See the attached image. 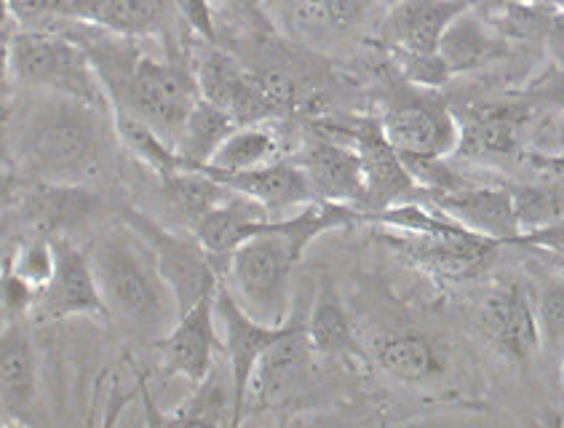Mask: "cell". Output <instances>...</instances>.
<instances>
[{
	"mask_svg": "<svg viewBox=\"0 0 564 428\" xmlns=\"http://www.w3.org/2000/svg\"><path fill=\"white\" fill-rule=\"evenodd\" d=\"M24 118L17 137L19 169L33 182L91 185L108 172L118 140L112 110L56 97Z\"/></svg>",
	"mask_w": 564,
	"mask_h": 428,
	"instance_id": "obj_1",
	"label": "cell"
},
{
	"mask_svg": "<svg viewBox=\"0 0 564 428\" xmlns=\"http://www.w3.org/2000/svg\"><path fill=\"white\" fill-rule=\"evenodd\" d=\"M108 317L123 321L137 335L161 340L177 321V300L161 276L153 252L134 231H112L91 249Z\"/></svg>",
	"mask_w": 564,
	"mask_h": 428,
	"instance_id": "obj_2",
	"label": "cell"
},
{
	"mask_svg": "<svg viewBox=\"0 0 564 428\" xmlns=\"http://www.w3.org/2000/svg\"><path fill=\"white\" fill-rule=\"evenodd\" d=\"M9 75L24 89L56 94V97L78 99L99 110H112L89 49L78 38L37 28L19 30L11 38Z\"/></svg>",
	"mask_w": 564,
	"mask_h": 428,
	"instance_id": "obj_3",
	"label": "cell"
},
{
	"mask_svg": "<svg viewBox=\"0 0 564 428\" xmlns=\"http://www.w3.org/2000/svg\"><path fill=\"white\" fill-rule=\"evenodd\" d=\"M268 220L260 233L247 238L228 257L225 285L249 317L279 327L290 321L294 268L303 260L305 249H300L284 233L268 228Z\"/></svg>",
	"mask_w": 564,
	"mask_h": 428,
	"instance_id": "obj_4",
	"label": "cell"
},
{
	"mask_svg": "<svg viewBox=\"0 0 564 428\" xmlns=\"http://www.w3.org/2000/svg\"><path fill=\"white\" fill-rule=\"evenodd\" d=\"M123 223L153 252L161 276L172 287L180 313L217 292L219 281H223V268L200 247L196 233L191 231V236H185V233L169 231L150 220L145 212L131 210V206L123 210Z\"/></svg>",
	"mask_w": 564,
	"mask_h": 428,
	"instance_id": "obj_5",
	"label": "cell"
},
{
	"mask_svg": "<svg viewBox=\"0 0 564 428\" xmlns=\"http://www.w3.org/2000/svg\"><path fill=\"white\" fill-rule=\"evenodd\" d=\"M386 242L406 263L444 281L479 279L492 266L503 244L468 228L453 233L386 231Z\"/></svg>",
	"mask_w": 564,
	"mask_h": 428,
	"instance_id": "obj_6",
	"label": "cell"
},
{
	"mask_svg": "<svg viewBox=\"0 0 564 428\" xmlns=\"http://www.w3.org/2000/svg\"><path fill=\"white\" fill-rule=\"evenodd\" d=\"M382 135L401 156H434L447 159L457 150L460 126L444 99L429 94H401L391 99L378 118Z\"/></svg>",
	"mask_w": 564,
	"mask_h": 428,
	"instance_id": "obj_7",
	"label": "cell"
},
{
	"mask_svg": "<svg viewBox=\"0 0 564 428\" xmlns=\"http://www.w3.org/2000/svg\"><path fill=\"white\" fill-rule=\"evenodd\" d=\"M215 313L223 324V351L228 354V375L230 388H234V426L247 418V399H249V383H252L254 367L260 356L290 330L292 319L286 324H262L243 311L236 295L219 281L215 292Z\"/></svg>",
	"mask_w": 564,
	"mask_h": 428,
	"instance_id": "obj_8",
	"label": "cell"
},
{
	"mask_svg": "<svg viewBox=\"0 0 564 428\" xmlns=\"http://www.w3.org/2000/svg\"><path fill=\"white\" fill-rule=\"evenodd\" d=\"M54 276L37 292L35 313L43 321H59L73 317H108L91 257L84 255L67 236H54Z\"/></svg>",
	"mask_w": 564,
	"mask_h": 428,
	"instance_id": "obj_9",
	"label": "cell"
},
{
	"mask_svg": "<svg viewBox=\"0 0 564 428\" xmlns=\"http://www.w3.org/2000/svg\"><path fill=\"white\" fill-rule=\"evenodd\" d=\"M313 351L305 321H294L265 354L257 362L252 383H249V405H257L260 410H271L292 402L303 392L313 377Z\"/></svg>",
	"mask_w": 564,
	"mask_h": 428,
	"instance_id": "obj_10",
	"label": "cell"
},
{
	"mask_svg": "<svg viewBox=\"0 0 564 428\" xmlns=\"http://www.w3.org/2000/svg\"><path fill=\"white\" fill-rule=\"evenodd\" d=\"M479 330L487 343L509 362H528L541 349L535 303L517 281L495 287L479 306Z\"/></svg>",
	"mask_w": 564,
	"mask_h": 428,
	"instance_id": "obj_11",
	"label": "cell"
},
{
	"mask_svg": "<svg viewBox=\"0 0 564 428\" xmlns=\"http://www.w3.org/2000/svg\"><path fill=\"white\" fill-rule=\"evenodd\" d=\"M223 349L217 335L215 295L198 300L180 313L172 330L159 340L161 364L169 375L185 377L191 386L204 381L217 367V351Z\"/></svg>",
	"mask_w": 564,
	"mask_h": 428,
	"instance_id": "obj_12",
	"label": "cell"
},
{
	"mask_svg": "<svg viewBox=\"0 0 564 428\" xmlns=\"http://www.w3.org/2000/svg\"><path fill=\"white\" fill-rule=\"evenodd\" d=\"M354 148L361 161V178H365V212L386 210L401 201H417L420 185L406 169L399 150L382 135L380 121H361L350 129Z\"/></svg>",
	"mask_w": 564,
	"mask_h": 428,
	"instance_id": "obj_13",
	"label": "cell"
},
{
	"mask_svg": "<svg viewBox=\"0 0 564 428\" xmlns=\"http://www.w3.org/2000/svg\"><path fill=\"white\" fill-rule=\"evenodd\" d=\"M420 201L436 206L463 228L481 233V236L495 238L506 247L519 236L517 212H513V196L506 188L474 185L463 180L460 185L447 188V191H420Z\"/></svg>",
	"mask_w": 564,
	"mask_h": 428,
	"instance_id": "obj_14",
	"label": "cell"
},
{
	"mask_svg": "<svg viewBox=\"0 0 564 428\" xmlns=\"http://www.w3.org/2000/svg\"><path fill=\"white\" fill-rule=\"evenodd\" d=\"M457 116L460 140L457 156L466 159H511L519 153V137L528 126L532 107L513 97L511 103H474Z\"/></svg>",
	"mask_w": 564,
	"mask_h": 428,
	"instance_id": "obj_15",
	"label": "cell"
},
{
	"mask_svg": "<svg viewBox=\"0 0 564 428\" xmlns=\"http://www.w3.org/2000/svg\"><path fill=\"white\" fill-rule=\"evenodd\" d=\"M196 84L200 97L228 110L236 124H262L271 118L254 71H247L241 62L219 52L212 43L196 65Z\"/></svg>",
	"mask_w": 564,
	"mask_h": 428,
	"instance_id": "obj_16",
	"label": "cell"
},
{
	"mask_svg": "<svg viewBox=\"0 0 564 428\" xmlns=\"http://www.w3.org/2000/svg\"><path fill=\"white\" fill-rule=\"evenodd\" d=\"M196 169L209 174L212 180H217L228 191L238 193V196H247L257 201L260 206H265L271 217L290 214V210H297V206L308 204V201H318L313 196L303 169L294 161L279 159L254 169H243V172H215L209 167Z\"/></svg>",
	"mask_w": 564,
	"mask_h": 428,
	"instance_id": "obj_17",
	"label": "cell"
},
{
	"mask_svg": "<svg viewBox=\"0 0 564 428\" xmlns=\"http://www.w3.org/2000/svg\"><path fill=\"white\" fill-rule=\"evenodd\" d=\"M308 180L313 196L318 201H335V204L365 206V178H361V161L354 145H337L324 137H316L300 150L294 159Z\"/></svg>",
	"mask_w": 564,
	"mask_h": 428,
	"instance_id": "obj_18",
	"label": "cell"
},
{
	"mask_svg": "<svg viewBox=\"0 0 564 428\" xmlns=\"http://www.w3.org/2000/svg\"><path fill=\"white\" fill-rule=\"evenodd\" d=\"M169 6L172 0H56V14L134 41L164 33Z\"/></svg>",
	"mask_w": 564,
	"mask_h": 428,
	"instance_id": "obj_19",
	"label": "cell"
},
{
	"mask_svg": "<svg viewBox=\"0 0 564 428\" xmlns=\"http://www.w3.org/2000/svg\"><path fill=\"white\" fill-rule=\"evenodd\" d=\"M468 6H474L471 0H401L388 14L382 35L399 54H431Z\"/></svg>",
	"mask_w": 564,
	"mask_h": 428,
	"instance_id": "obj_20",
	"label": "cell"
},
{
	"mask_svg": "<svg viewBox=\"0 0 564 428\" xmlns=\"http://www.w3.org/2000/svg\"><path fill=\"white\" fill-rule=\"evenodd\" d=\"M367 351L382 373L410 386L429 383L444 373L442 351L423 332L380 330L369 338Z\"/></svg>",
	"mask_w": 564,
	"mask_h": 428,
	"instance_id": "obj_21",
	"label": "cell"
},
{
	"mask_svg": "<svg viewBox=\"0 0 564 428\" xmlns=\"http://www.w3.org/2000/svg\"><path fill=\"white\" fill-rule=\"evenodd\" d=\"M37 407V364L28 330L11 321L0 332V410L14 420H33Z\"/></svg>",
	"mask_w": 564,
	"mask_h": 428,
	"instance_id": "obj_22",
	"label": "cell"
},
{
	"mask_svg": "<svg viewBox=\"0 0 564 428\" xmlns=\"http://www.w3.org/2000/svg\"><path fill=\"white\" fill-rule=\"evenodd\" d=\"M268 217H271V214H268L265 206L228 191V196L219 201L217 206H212L191 231L196 233L200 247L209 252V255L215 257L217 266L225 270L234 249L241 247V244L247 242V238H252L254 233H260Z\"/></svg>",
	"mask_w": 564,
	"mask_h": 428,
	"instance_id": "obj_23",
	"label": "cell"
},
{
	"mask_svg": "<svg viewBox=\"0 0 564 428\" xmlns=\"http://www.w3.org/2000/svg\"><path fill=\"white\" fill-rule=\"evenodd\" d=\"M94 210H97V199L89 185L35 182L33 191L24 196V220L33 228V236H67V231L91 217Z\"/></svg>",
	"mask_w": 564,
	"mask_h": 428,
	"instance_id": "obj_24",
	"label": "cell"
},
{
	"mask_svg": "<svg viewBox=\"0 0 564 428\" xmlns=\"http://www.w3.org/2000/svg\"><path fill=\"white\" fill-rule=\"evenodd\" d=\"M436 52L455 78V75L481 71V67L503 60L506 41L503 35L495 33L492 28L481 24V19L474 14V6H468V9L463 11V14H457L453 19V24L444 30Z\"/></svg>",
	"mask_w": 564,
	"mask_h": 428,
	"instance_id": "obj_25",
	"label": "cell"
},
{
	"mask_svg": "<svg viewBox=\"0 0 564 428\" xmlns=\"http://www.w3.org/2000/svg\"><path fill=\"white\" fill-rule=\"evenodd\" d=\"M236 118L228 110L209 103V99L198 97L193 110L187 113L183 131H180L174 150L183 159V169H196L209 163L215 150L223 145L225 137L236 129Z\"/></svg>",
	"mask_w": 564,
	"mask_h": 428,
	"instance_id": "obj_26",
	"label": "cell"
},
{
	"mask_svg": "<svg viewBox=\"0 0 564 428\" xmlns=\"http://www.w3.org/2000/svg\"><path fill=\"white\" fill-rule=\"evenodd\" d=\"M305 330H308L316 356H350L356 351L354 324H350L346 306L340 303V295L329 279H324L318 287Z\"/></svg>",
	"mask_w": 564,
	"mask_h": 428,
	"instance_id": "obj_27",
	"label": "cell"
},
{
	"mask_svg": "<svg viewBox=\"0 0 564 428\" xmlns=\"http://www.w3.org/2000/svg\"><path fill=\"white\" fill-rule=\"evenodd\" d=\"M271 161H279V140L273 131L262 124H238L204 167L215 172H243Z\"/></svg>",
	"mask_w": 564,
	"mask_h": 428,
	"instance_id": "obj_28",
	"label": "cell"
},
{
	"mask_svg": "<svg viewBox=\"0 0 564 428\" xmlns=\"http://www.w3.org/2000/svg\"><path fill=\"white\" fill-rule=\"evenodd\" d=\"M112 124H116L118 142L129 150L134 159H140L145 167L153 169L159 178H169V174L183 169V159L174 150V145L164 140L153 126L142 121V118L131 116V113L112 110Z\"/></svg>",
	"mask_w": 564,
	"mask_h": 428,
	"instance_id": "obj_29",
	"label": "cell"
},
{
	"mask_svg": "<svg viewBox=\"0 0 564 428\" xmlns=\"http://www.w3.org/2000/svg\"><path fill=\"white\" fill-rule=\"evenodd\" d=\"M164 420L183 426H234V388L223 386L217 367L193 386L183 405Z\"/></svg>",
	"mask_w": 564,
	"mask_h": 428,
	"instance_id": "obj_30",
	"label": "cell"
},
{
	"mask_svg": "<svg viewBox=\"0 0 564 428\" xmlns=\"http://www.w3.org/2000/svg\"><path fill=\"white\" fill-rule=\"evenodd\" d=\"M161 180H164L166 196L172 199L174 210L183 214L191 228L212 206H217L219 201L228 196V188L219 185L217 180H212L200 169H180V172Z\"/></svg>",
	"mask_w": 564,
	"mask_h": 428,
	"instance_id": "obj_31",
	"label": "cell"
},
{
	"mask_svg": "<svg viewBox=\"0 0 564 428\" xmlns=\"http://www.w3.org/2000/svg\"><path fill=\"white\" fill-rule=\"evenodd\" d=\"M513 212H517L519 231L528 233L564 217V178L541 185L513 188Z\"/></svg>",
	"mask_w": 564,
	"mask_h": 428,
	"instance_id": "obj_32",
	"label": "cell"
},
{
	"mask_svg": "<svg viewBox=\"0 0 564 428\" xmlns=\"http://www.w3.org/2000/svg\"><path fill=\"white\" fill-rule=\"evenodd\" d=\"M538 330H541V345L554 359L564 354V279L549 281L538 292L535 300Z\"/></svg>",
	"mask_w": 564,
	"mask_h": 428,
	"instance_id": "obj_33",
	"label": "cell"
},
{
	"mask_svg": "<svg viewBox=\"0 0 564 428\" xmlns=\"http://www.w3.org/2000/svg\"><path fill=\"white\" fill-rule=\"evenodd\" d=\"M54 244L46 236H30L22 247L17 249L14 260H11V274L19 276L24 285H30L35 292H41L43 287L52 281L54 276Z\"/></svg>",
	"mask_w": 564,
	"mask_h": 428,
	"instance_id": "obj_34",
	"label": "cell"
},
{
	"mask_svg": "<svg viewBox=\"0 0 564 428\" xmlns=\"http://www.w3.org/2000/svg\"><path fill=\"white\" fill-rule=\"evenodd\" d=\"M517 99H522L524 105H530L532 110H560L564 113V65H549L543 67L535 78H530L524 84V89L513 94Z\"/></svg>",
	"mask_w": 564,
	"mask_h": 428,
	"instance_id": "obj_35",
	"label": "cell"
},
{
	"mask_svg": "<svg viewBox=\"0 0 564 428\" xmlns=\"http://www.w3.org/2000/svg\"><path fill=\"white\" fill-rule=\"evenodd\" d=\"M369 0H300V11L308 22L327 24V28H350L365 14Z\"/></svg>",
	"mask_w": 564,
	"mask_h": 428,
	"instance_id": "obj_36",
	"label": "cell"
},
{
	"mask_svg": "<svg viewBox=\"0 0 564 428\" xmlns=\"http://www.w3.org/2000/svg\"><path fill=\"white\" fill-rule=\"evenodd\" d=\"M401 56V71H404V78L410 81L412 86H420V89H438V86L447 84L453 78V73L447 71L444 60L438 52L431 54H399Z\"/></svg>",
	"mask_w": 564,
	"mask_h": 428,
	"instance_id": "obj_37",
	"label": "cell"
},
{
	"mask_svg": "<svg viewBox=\"0 0 564 428\" xmlns=\"http://www.w3.org/2000/svg\"><path fill=\"white\" fill-rule=\"evenodd\" d=\"M172 6L180 11V17L191 24V30L198 38H204L206 43L217 41L215 11H212L209 0H172Z\"/></svg>",
	"mask_w": 564,
	"mask_h": 428,
	"instance_id": "obj_38",
	"label": "cell"
},
{
	"mask_svg": "<svg viewBox=\"0 0 564 428\" xmlns=\"http://www.w3.org/2000/svg\"><path fill=\"white\" fill-rule=\"evenodd\" d=\"M513 247H530V249L549 252V255L564 257V217L551 225H543V228L519 233V236L513 238Z\"/></svg>",
	"mask_w": 564,
	"mask_h": 428,
	"instance_id": "obj_39",
	"label": "cell"
},
{
	"mask_svg": "<svg viewBox=\"0 0 564 428\" xmlns=\"http://www.w3.org/2000/svg\"><path fill=\"white\" fill-rule=\"evenodd\" d=\"M6 9H9L14 22L24 24V28H33L41 19L56 14V0H6Z\"/></svg>",
	"mask_w": 564,
	"mask_h": 428,
	"instance_id": "obj_40",
	"label": "cell"
},
{
	"mask_svg": "<svg viewBox=\"0 0 564 428\" xmlns=\"http://www.w3.org/2000/svg\"><path fill=\"white\" fill-rule=\"evenodd\" d=\"M524 161L551 178H564V153H524Z\"/></svg>",
	"mask_w": 564,
	"mask_h": 428,
	"instance_id": "obj_41",
	"label": "cell"
},
{
	"mask_svg": "<svg viewBox=\"0 0 564 428\" xmlns=\"http://www.w3.org/2000/svg\"><path fill=\"white\" fill-rule=\"evenodd\" d=\"M554 9H556V11H560V14L564 17V0H556V3H554Z\"/></svg>",
	"mask_w": 564,
	"mask_h": 428,
	"instance_id": "obj_42",
	"label": "cell"
},
{
	"mask_svg": "<svg viewBox=\"0 0 564 428\" xmlns=\"http://www.w3.org/2000/svg\"><path fill=\"white\" fill-rule=\"evenodd\" d=\"M535 3H543V6H551V9H554V3H556V0H535Z\"/></svg>",
	"mask_w": 564,
	"mask_h": 428,
	"instance_id": "obj_43",
	"label": "cell"
},
{
	"mask_svg": "<svg viewBox=\"0 0 564 428\" xmlns=\"http://www.w3.org/2000/svg\"><path fill=\"white\" fill-rule=\"evenodd\" d=\"M560 377H562V383H564V354L560 359Z\"/></svg>",
	"mask_w": 564,
	"mask_h": 428,
	"instance_id": "obj_44",
	"label": "cell"
}]
</instances>
